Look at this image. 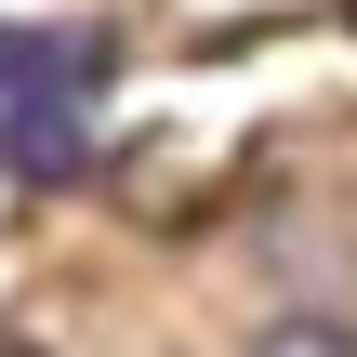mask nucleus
Here are the masks:
<instances>
[{"label":"nucleus","mask_w":357,"mask_h":357,"mask_svg":"<svg viewBox=\"0 0 357 357\" xmlns=\"http://www.w3.org/2000/svg\"><path fill=\"white\" fill-rule=\"evenodd\" d=\"M252 357H357V331L344 318H291V331H265Z\"/></svg>","instance_id":"obj_1"}]
</instances>
